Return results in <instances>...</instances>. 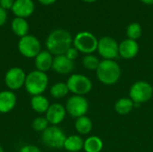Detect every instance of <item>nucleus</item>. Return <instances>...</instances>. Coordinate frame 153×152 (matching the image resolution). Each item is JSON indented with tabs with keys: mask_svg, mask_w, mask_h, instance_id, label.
<instances>
[{
	"mask_svg": "<svg viewBox=\"0 0 153 152\" xmlns=\"http://www.w3.org/2000/svg\"><path fill=\"white\" fill-rule=\"evenodd\" d=\"M73 39H74L67 30L63 29L54 30L47 38V50L55 56L65 55V52L72 47Z\"/></svg>",
	"mask_w": 153,
	"mask_h": 152,
	"instance_id": "obj_1",
	"label": "nucleus"
},
{
	"mask_svg": "<svg viewBox=\"0 0 153 152\" xmlns=\"http://www.w3.org/2000/svg\"><path fill=\"white\" fill-rule=\"evenodd\" d=\"M96 74L101 83L113 85L118 82L121 76V68L115 60L103 59L96 70Z\"/></svg>",
	"mask_w": 153,
	"mask_h": 152,
	"instance_id": "obj_2",
	"label": "nucleus"
},
{
	"mask_svg": "<svg viewBox=\"0 0 153 152\" xmlns=\"http://www.w3.org/2000/svg\"><path fill=\"white\" fill-rule=\"evenodd\" d=\"M48 82L49 79L47 73L34 70L27 74L24 88L31 96L42 95L48 89Z\"/></svg>",
	"mask_w": 153,
	"mask_h": 152,
	"instance_id": "obj_3",
	"label": "nucleus"
},
{
	"mask_svg": "<svg viewBox=\"0 0 153 152\" xmlns=\"http://www.w3.org/2000/svg\"><path fill=\"white\" fill-rule=\"evenodd\" d=\"M65 132L58 125H49L41 133V141L48 148L62 149L66 139Z\"/></svg>",
	"mask_w": 153,
	"mask_h": 152,
	"instance_id": "obj_4",
	"label": "nucleus"
},
{
	"mask_svg": "<svg viewBox=\"0 0 153 152\" xmlns=\"http://www.w3.org/2000/svg\"><path fill=\"white\" fill-rule=\"evenodd\" d=\"M99 39L94 34L89 31H81L77 33L73 39L74 47L81 53L91 55L97 50Z\"/></svg>",
	"mask_w": 153,
	"mask_h": 152,
	"instance_id": "obj_5",
	"label": "nucleus"
},
{
	"mask_svg": "<svg viewBox=\"0 0 153 152\" xmlns=\"http://www.w3.org/2000/svg\"><path fill=\"white\" fill-rule=\"evenodd\" d=\"M66 84L69 92H72L74 95L84 96L92 89V82L91 79L80 73L71 74L66 82Z\"/></svg>",
	"mask_w": 153,
	"mask_h": 152,
	"instance_id": "obj_6",
	"label": "nucleus"
},
{
	"mask_svg": "<svg viewBox=\"0 0 153 152\" xmlns=\"http://www.w3.org/2000/svg\"><path fill=\"white\" fill-rule=\"evenodd\" d=\"M153 96V87L145 81L134 82L129 90V98L134 104H143L148 102Z\"/></svg>",
	"mask_w": 153,
	"mask_h": 152,
	"instance_id": "obj_7",
	"label": "nucleus"
},
{
	"mask_svg": "<svg viewBox=\"0 0 153 152\" xmlns=\"http://www.w3.org/2000/svg\"><path fill=\"white\" fill-rule=\"evenodd\" d=\"M17 47L21 55L26 58H35L41 51V44L39 39L30 34L20 38Z\"/></svg>",
	"mask_w": 153,
	"mask_h": 152,
	"instance_id": "obj_8",
	"label": "nucleus"
},
{
	"mask_svg": "<svg viewBox=\"0 0 153 152\" xmlns=\"http://www.w3.org/2000/svg\"><path fill=\"white\" fill-rule=\"evenodd\" d=\"M66 112L74 118L86 116L89 111V102L83 96L73 95L65 103Z\"/></svg>",
	"mask_w": 153,
	"mask_h": 152,
	"instance_id": "obj_9",
	"label": "nucleus"
},
{
	"mask_svg": "<svg viewBox=\"0 0 153 152\" xmlns=\"http://www.w3.org/2000/svg\"><path fill=\"white\" fill-rule=\"evenodd\" d=\"M118 45L113 38L106 36L99 39L97 50L104 59L114 60L119 56Z\"/></svg>",
	"mask_w": 153,
	"mask_h": 152,
	"instance_id": "obj_10",
	"label": "nucleus"
},
{
	"mask_svg": "<svg viewBox=\"0 0 153 152\" xmlns=\"http://www.w3.org/2000/svg\"><path fill=\"white\" fill-rule=\"evenodd\" d=\"M27 74L20 67L10 68L4 75V83L9 90L14 91L24 87Z\"/></svg>",
	"mask_w": 153,
	"mask_h": 152,
	"instance_id": "obj_11",
	"label": "nucleus"
},
{
	"mask_svg": "<svg viewBox=\"0 0 153 152\" xmlns=\"http://www.w3.org/2000/svg\"><path fill=\"white\" fill-rule=\"evenodd\" d=\"M66 113L67 112L65 107H64L60 103H54L49 106L45 114V117L47 118L50 125H58L65 118Z\"/></svg>",
	"mask_w": 153,
	"mask_h": 152,
	"instance_id": "obj_12",
	"label": "nucleus"
},
{
	"mask_svg": "<svg viewBox=\"0 0 153 152\" xmlns=\"http://www.w3.org/2000/svg\"><path fill=\"white\" fill-rule=\"evenodd\" d=\"M35 10V4L33 0H15L12 8L13 13L15 17L26 19L30 17Z\"/></svg>",
	"mask_w": 153,
	"mask_h": 152,
	"instance_id": "obj_13",
	"label": "nucleus"
},
{
	"mask_svg": "<svg viewBox=\"0 0 153 152\" xmlns=\"http://www.w3.org/2000/svg\"><path fill=\"white\" fill-rule=\"evenodd\" d=\"M139 44L136 40L126 39L123 40L118 45L119 56L126 60H130L134 58L139 53Z\"/></svg>",
	"mask_w": 153,
	"mask_h": 152,
	"instance_id": "obj_14",
	"label": "nucleus"
},
{
	"mask_svg": "<svg viewBox=\"0 0 153 152\" xmlns=\"http://www.w3.org/2000/svg\"><path fill=\"white\" fill-rule=\"evenodd\" d=\"M74 69V62L67 58L65 55L56 56L53 60L52 70L58 74H69Z\"/></svg>",
	"mask_w": 153,
	"mask_h": 152,
	"instance_id": "obj_15",
	"label": "nucleus"
},
{
	"mask_svg": "<svg viewBox=\"0 0 153 152\" xmlns=\"http://www.w3.org/2000/svg\"><path fill=\"white\" fill-rule=\"evenodd\" d=\"M17 97L13 91L6 90L0 91V113L6 114L11 112L16 106Z\"/></svg>",
	"mask_w": 153,
	"mask_h": 152,
	"instance_id": "obj_16",
	"label": "nucleus"
},
{
	"mask_svg": "<svg viewBox=\"0 0 153 152\" xmlns=\"http://www.w3.org/2000/svg\"><path fill=\"white\" fill-rule=\"evenodd\" d=\"M34 59H35L34 65L36 70L43 73H47L48 71L52 69L54 57L53 55L48 50H41Z\"/></svg>",
	"mask_w": 153,
	"mask_h": 152,
	"instance_id": "obj_17",
	"label": "nucleus"
},
{
	"mask_svg": "<svg viewBox=\"0 0 153 152\" xmlns=\"http://www.w3.org/2000/svg\"><path fill=\"white\" fill-rule=\"evenodd\" d=\"M49 106V101L44 95L32 96L30 99V107L38 114H46Z\"/></svg>",
	"mask_w": 153,
	"mask_h": 152,
	"instance_id": "obj_18",
	"label": "nucleus"
},
{
	"mask_svg": "<svg viewBox=\"0 0 153 152\" xmlns=\"http://www.w3.org/2000/svg\"><path fill=\"white\" fill-rule=\"evenodd\" d=\"M84 141L77 134L67 136L64 144V149L69 152H79L83 149Z\"/></svg>",
	"mask_w": 153,
	"mask_h": 152,
	"instance_id": "obj_19",
	"label": "nucleus"
},
{
	"mask_svg": "<svg viewBox=\"0 0 153 152\" xmlns=\"http://www.w3.org/2000/svg\"><path fill=\"white\" fill-rule=\"evenodd\" d=\"M11 28L13 32L20 37L22 38L26 35H28L29 32V23L26 21V19L20 18V17H15L11 23Z\"/></svg>",
	"mask_w": 153,
	"mask_h": 152,
	"instance_id": "obj_20",
	"label": "nucleus"
},
{
	"mask_svg": "<svg viewBox=\"0 0 153 152\" xmlns=\"http://www.w3.org/2000/svg\"><path fill=\"white\" fill-rule=\"evenodd\" d=\"M114 108L117 114L126 116L134 108V103L130 98H121L116 101Z\"/></svg>",
	"mask_w": 153,
	"mask_h": 152,
	"instance_id": "obj_21",
	"label": "nucleus"
},
{
	"mask_svg": "<svg viewBox=\"0 0 153 152\" xmlns=\"http://www.w3.org/2000/svg\"><path fill=\"white\" fill-rule=\"evenodd\" d=\"M74 128L79 134L86 135L92 130V122L87 116H82L76 118L74 123Z\"/></svg>",
	"mask_w": 153,
	"mask_h": 152,
	"instance_id": "obj_22",
	"label": "nucleus"
},
{
	"mask_svg": "<svg viewBox=\"0 0 153 152\" xmlns=\"http://www.w3.org/2000/svg\"><path fill=\"white\" fill-rule=\"evenodd\" d=\"M103 146V141L99 136L92 135L84 141L83 150L85 152H101Z\"/></svg>",
	"mask_w": 153,
	"mask_h": 152,
	"instance_id": "obj_23",
	"label": "nucleus"
},
{
	"mask_svg": "<svg viewBox=\"0 0 153 152\" xmlns=\"http://www.w3.org/2000/svg\"><path fill=\"white\" fill-rule=\"evenodd\" d=\"M49 92L54 99H62L68 94L69 90L66 82H56L51 86Z\"/></svg>",
	"mask_w": 153,
	"mask_h": 152,
	"instance_id": "obj_24",
	"label": "nucleus"
},
{
	"mask_svg": "<svg viewBox=\"0 0 153 152\" xmlns=\"http://www.w3.org/2000/svg\"><path fill=\"white\" fill-rule=\"evenodd\" d=\"M142 32H143L142 27L137 22H132L127 26L126 35H127L128 39H130L137 40L142 36Z\"/></svg>",
	"mask_w": 153,
	"mask_h": 152,
	"instance_id": "obj_25",
	"label": "nucleus"
},
{
	"mask_svg": "<svg viewBox=\"0 0 153 152\" xmlns=\"http://www.w3.org/2000/svg\"><path fill=\"white\" fill-rule=\"evenodd\" d=\"M100 61L99 60V58L93 55H86L83 58H82V65L84 66V68H86L87 70H91V71H96L99 65H100Z\"/></svg>",
	"mask_w": 153,
	"mask_h": 152,
	"instance_id": "obj_26",
	"label": "nucleus"
},
{
	"mask_svg": "<svg viewBox=\"0 0 153 152\" xmlns=\"http://www.w3.org/2000/svg\"><path fill=\"white\" fill-rule=\"evenodd\" d=\"M49 123L48 122L47 118L45 116H38L36 117L33 121H32V128L33 130H35L36 132H39L42 133L44 132L48 126H49Z\"/></svg>",
	"mask_w": 153,
	"mask_h": 152,
	"instance_id": "obj_27",
	"label": "nucleus"
},
{
	"mask_svg": "<svg viewBox=\"0 0 153 152\" xmlns=\"http://www.w3.org/2000/svg\"><path fill=\"white\" fill-rule=\"evenodd\" d=\"M78 55H79V51L74 47H71L65 54V56L72 61H74L77 58Z\"/></svg>",
	"mask_w": 153,
	"mask_h": 152,
	"instance_id": "obj_28",
	"label": "nucleus"
},
{
	"mask_svg": "<svg viewBox=\"0 0 153 152\" xmlns=\"http://www.w3.org/2000/svg\"><path fill=\"white\" fill-rule=\"evenodd\" d=\"M19 152H41L39 148L35 146V145H32V144H27V145H24L22 146Z\"/></svg>",
	"mask_w": 153,
	"mask_h": 152,
	"instance_id": "obj_29",
	"label": "nucleus"
},
{
	"mask_svg": "<svg viewBox=\"0 0 153 152\" xmlns=\"http://www.w3.org/2000/svg\"><path fill=\"white\" fill-rule=\"evenodd\" d=\"M14 1L15 0H0V6L4 9L5 11L6 10H9L13 8V5L14 4Z\"/></svg>",
	"mask_w": 153,
	"mask_h": 152,
	"instance_id": "obj_30",
	"label": "nucleus"
},
{
	"mask_svg": "<svg viewBox=\"0 0 153 152\" xmlns=\"http://www.w3.org/2000/svg\"><path fill=\"white\" fill-rule=\"evenodd\" d=\"M6 19H7V13L4 9H3L0 6V27L5 23Z\"/></svg>",
	"mask_w": 153,
	"mask_h": 152,
	"instance_id": "obj_31",
	"label": "nucleus"
},
{
	"mask_svg": "<svg viewBox=\"0 0 153 152\" xmlns=\"http://www.w3.org/2000/svg\"><path fill=\"white\" fill-rule=\"evenodd\" d=\"M38 1L43 5H50L53 4L55 2H56V0H38Z\"/></svg>",
	"mask_w": 153,
	"mask_h": 152,
	"instance_id": "obj_32",
	"label": "nucleus"
},
{
	"mask_svg": "<svg viewBox=\"0 0 153 152\" xmlns=\"http://www.w3.org/2000/svg\"><path fill=\"white\" fill-rule=\"evenodd\" d=\"M140 1L145 4H153V0H140Z\"/></svg>",
	"mask_w": 153,
	"mask_h": 152,
	"instance_id": "obj_33",
	"label": "nucleus"
},
{
	"mask_svg": "<svg viewBox=\"0 0 153 152\" xmlns=\"http://www.w3.org/2000/svg\"><path fill=\"white\" fill-rule=\"evenodd\" d=\"M82 1H84V2H86V3H94V2H96L97 0H82Z\"/></svg>",
	"mask_w": 153,
	"mask_h": 152,
	"instance_id": "obj_34",
	"label": "nucleus"
},
{
	"mask_svg": "<svg viewBox=\"0 0 153 152\" xmlns=\"http://www.w3.org/2000/svg\"><path fill=\"white\" fill-rule=\"evenodd\" d=\"M0 152H4V149L2 148V146H1V145H0Z\"/></svg>",
	"mask_w": 153,
	"mask_h": 152,
	"instance_id": "obj_35",
	"label": "nucleus"
}]
</instances>
